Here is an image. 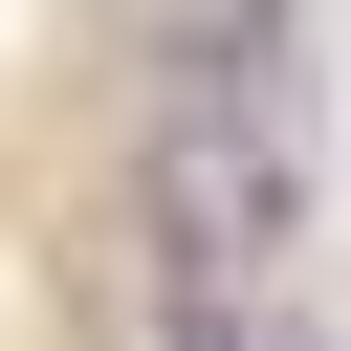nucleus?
<instances>
[{
  "mask_svg": "<svg viewBox=\"0 0 351 351\" xmlns=\"http://www.w3.org/2000/svg\"><path fill=\"white\" fill-rule=\"evenodd\" d=\"M176 351H329V307H307V263H285V285H241V307H176Z\"/></svg>",
  "mask_w": 351,
  "mask_h": 351,
  "instance_id": "nucleus-1",
  "label": "nucleus"
},
{
  "mask_svg": "<svg viewBox=\"0 0 351 351\" xmlns=\"http://www.w3.org/2000/svg\"><path fill=\"white\" fill-rule=\"evenodd\" d=\"M176 22H197V66H263V88H285V44H307V0H176Z\"/></svg>",
  "mask_w": 351,
  "mask_h": 351,
  "instance_id": "nucleus-2",
  "label": "nucleus"
}]
</instances>
